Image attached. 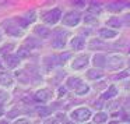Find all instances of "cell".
Segmentation results:
<instances>
[{
  "instance_id": "28",
  "label": "cell",
  "mask_w": 130,
  "mask_h": 124,
  "mask_svg": "<svg viewBox=\"0 0 130 124\" xmlns=\"http://www.w3.org/2000/svg\"><path fill=\"white\" fill-rule=\"evenodd\" d=\"M49 113H51V109H49V107H39V109H38V114H39L41 117H45Z\"/></svg>"
},
{
  "instance_id": "4",
  "label": "cell",
  "mask_w": 130,
  "mask_h": 124,
  "mask_svg": "<svg viewBox=\"0 0 130 124\" xmlns=\"http://www.w3.org/2000/svg\"><path fill=\"white\" fill-rule=\"evenodd\" d=\"M106 64L109 68H120L124 66V59L119 54H112V56H108L106 57Z\"/></svg>"
},
{
  "instance_id": "6",
  "label": "cell",
  "mask_w": 130,
  "mask_h": 124,
  "mask_svg": "<svg viewBox=\"0 0 130 124\" xmlns=\"http://www.w3.org/2000/svg\"><path fill=\"white\" fill-rule=\"evenodd\" d=\"M6 32L9 35H13V36H18L20 35V25H18L17 21H9L6 23Z\"/></svg>"
},
{
  "instance_id": "9",
  "label": "cell",
  "mask_w": 130,
  "mask_h": 124,
  "mask_svg": "<svg viewBox=\"0 0 130 124\" xmlns=\"http://www.w3.org/2000/svg\"><path fill=\"white\" fill-rule=\"evenodd\" d=\"M18 63H20V57L18 56H13L11 53L6 54V64H7V67L15 68L18 66Z\"/></svg>"
},
{
  "instance_id": "27",
  "label": "cell",
  "mask_w": 130,
  "mask_h": 124,
  "mask_svg": "<svg viewBox=\"0 0 130 124\" xmlns=\"http://www.w3.org/2000/svg\"><path fill=\"white\" fill-rule=\"evenodd\" d=\"M88 89H90V88H88V85L81 84V85H80V87L76 89V93H77V95H85V93L88 92Z\"/></svg>"
},
{
  "instance_id": "18",
  "label": "cell",
  "mask_w": 130,
  "mask_h": 124,
  "mask_svg": "<svg viewBox=\"0 0 130 124\" xmlns=\"http://www.w3.org/2000/svg\"><path fill=\"white\" fill-rule=\"evenodd\" d=\"M123 25V21L120 18H116V17H112L110 20H108V27H113V28H120Z\"/></svg>"
},
{
  "instance_id": "20",
  "label": "cell",
  "mask_w": 130,
  "mask_h": 124,
  "mask_svg": "<svg viewBox=\"0 0 130 124\" xmlns=\"http://www.w3.org/2000/svg\"><path fill=\"white\" fill-rule=\"evenodd\" d=\"M116 93H118L116 88L115 87H109V89L102 95V98H104V99H112V98H115V96H116Z\"/></svg>"
},
{
  "instance_id": "11",
  "label": "cell",
  "mask_w": 130,
  "mask_h": 124,
  "mask_svg": "<svg viewBox=\"0 0 130 124\" xmlns=\"http://www.w3.org/2000/svg\"><path fill=\"white\" fill-rule=\"evenodd\" d=\"M35 35H38L39 38H48L49 34H51V29H48L45 25H37L34 29Z\"/></svg>"
},
{
  "instance_id": "19",
  "label": "cell",
  "mask_w": 130,
  "mask_h": 124,
  "mask_svg": "<svg viewBox=\"0 0 130 124\" xmlns=\"http://www.w3.org/2000/svg\"><path fill=\"white\" fill-rule=\"evenodd\" d=\"M102 75H104V74L98 70H88L87 71V77L90 79H99V78H102Z\"/></svg>"
},
{
  "instance_id": "35",
  "label": "cell",
  "mask_w": 130,
  "mask_h": 124,
  "mask_svg": "<svg viewBox=\"0 0 130 124\" xmlns=\"http://www.w3.org/2000/svg\"><path fill=\"white\" fill-rule=\"evenodd\" d=\"M123 120H124V121H130V116H129V114H124V116H123Z\"/></svg>"
},
{
  "instance_id": "8",
  "label": "cell",
  "mask_w": 130,
  "mask_h": 124,
  "mask_svg": "<svg viewBox=\"0 0 130 124\" xmlns=\"http://www.w3.org/2000/svg\"><path fill=\"white\" fill-rule=\"evenodd\" d=\"M81 84H83V81L80 78H77V77H70V78H67V81H66V87H67L69 89H74V91H76Z\"/></svg>"
},
{
  "instance_id": "34",
  "label": "cell",
  "mask_w": 130,
  "mask_h": 124,
  "mask_svg": "<svg viewBox=\"0 0 130 124\" xmlns=\"http://www.w3.org/2000/svg\"><path fill=\"white\" fill-rule=\"evenodd\" d=\"M64 93H66V89H64V88H60V89H59V95L62 96V95H64Z\"/></svg>"
},
{
  "instance_id": "36",
  "label": "cell",
  "mask_w": 130,
  "mask_h": 124,
  "mask_svg": "<svg viewBox=\"0 0 130 124\" xmlns=\"http://www.w3.org/2000/svg\"><path fill=\"white\" fill-rule=\"evenodd\" d=\"M2 68H3V64H2V63H0V70H2Z\"/></svg>"
},
{
  "instance_id": "29",
  "label": "cell",
  "mask_w": 130,
  "mask_h": 124,
  "mask_svg": "<svg viewBox=\"0 0 130 124\" xmlns=\"http://www.w3.org/2000/svg\"><path fill=\"white\" fill-rule=\"evenodd\" d=\"M6 100H9V93L4 89H0V103H4Z\"/></svg>"
},
{
  "instance_id": "31",
  "label": "cell",
  "mask_w": 130,
  "mask_h": 124,
  "mask_svg": "<svg viewBox=\"0 0 130 124\" xmlns=\"http://www.w3.org/2000/svg\"><path fill=\"white\" fill-rule=\"evenodd\" d=\"M57 59H59V63H60V64H63V63H64L66 60H69V59H70V53H64V54H60V56L57 57Z\"/></svg>"
},
{
  "instance_id": "21",
  "label": "cell",
  "mask_w": 130,
  "mask_h": 124,
  "mask_svg": "<svg viewBox=\"0 0 130 124\" xmlns=\"http://www.w3.org/2000/svg\"><path fill=\"white\" fill-rule=\"evenodd\" d=\"M15 78L21 82H29V75L25 74L24 71H17V73H15Z\"/></svg>"
},
{
  "instance_id": "24",
  "label": "cell",
  "mask_w": 130,
  "mask_h": 124,
  "mask_svg": "<svg viewBox=\"0 0 130 124\" xmlns=\"http://www.w3.org/2000/svg\"><path fill=\"white\" fill-rule=\"evenodd\" d=\"M64 45H66V40L64 39H60V38H53V40H52V46L56 48V49L63 48Z\"/></svg>"
},
{
  "instance_id": "38",
  "label": "cell",
  "mask_w": 130,
  "mask_h": 124,
  "mask_svg": "<svg viewBox=\"0 0 130 124\" xmlns=\"http://www.w3.org/2000/svg\"><path fill=\"white\" fill-rule=\"evenodd\" d=\"M0 42H2V34H0Z\"/></svg>"
},
{
  "instance_id": "1",
  "label": "cell",
  "mask_w": 130,
  "mask_h": 124,
  "mask_svg": "<svg viewBox=\"0 0 130 124\" xmlns=\"http://www.w3.org/2000/svg\"><path fill=\"white\" fill-rule=\"evenodd\" d=\"M70 117L73 118L74 121H78V123H84L88 118L91 117V110L87 109V107H78V109L73 110L70 113Z\"/></svg>"
},
{
  "instance_id": "12",
  "label": "cell",
  "mask_w": 130,
  "mask_h": 124,
  "mask_svg": "<svg viewBox=\"0 0 130 124\" xmlns=\"http://www.w3.org/2000/svg\"><path fill=\"white\" fill-rule=\"evenodd\" d=\"M116 31H112V29H106V28H101L99 29V36L104 38V39H112V38L116 36Z\"/></svg>"
},
{
  "instance_id": "15",
  "label": "cell",
  "mask_w": 130,
  "mask_h": 124,
  "mask_svg": "<svg viewBox=\"0 0 130 124\" xmlns=\"http://www.w3.org/2000/svg\"><path fill=\"white\" fill-rule=\"evenodd\" d=\"M24 45H25L28 49H31V50H32V49H35V48H39L41 42H39V40H37V39H34V38H27Z\"/></svg>"
},
{
  "instance_id": "14",
  "label": "cell",
  "mask_w": 130,
  "mask_h": 124,
  "mask_svg": "<svg viewBox=\"0 0 130 124\" xmlns=\"http://www.w3.org/2000/svg\"><path fill=\"white\" fill-rule=\"evenodd\" d=\"M0 85L11 87L13 85V78L9 75V74H0Z\"/></svg>"
},
{
  "instance_id": "5",
  "label": "cell",
  "mask_w": 130,
  "mask_h": 124,
  "mask_svg": "<svg viewBox=\"0 0 130 124\" xmlns=\"http://www.w3.org/2000/svg\"><path fill=\"white\" fill-rule=\"evenodd\" d=\"M34 99L37 102H41V103H45V102H49L52 99V93L49 89H41L38 92H35Z\"/></svg>"
},
{
  "instance_id": "2",
  "label": "cell",
  "mask_w": 130,
  "mask_h": 124,
  "mask_svg": "<svg viewBox=\"0 0 130 124\" xmlns=\"http://www.w3.org/2000/svg\"><path fill=\"white\" fill-rule=\"evenodd\" d=\"M62 18V11H60L59 9H52L49 10V11H45L42 14V20L45 21L46 24H49V25H53V24H56L57 21Z\"/></svg>"
},
{
  "instance_id": "7",
  "label": "cell",
  "mask_w": 130,
  "mask_h": 124,
  "mask_svg": "<svg viewBox=\"0 0 130 124\" xmlns=\"http://www.w3.org/2000/svg\"><path fill=\"white\" fill-rule=\"evenodd\" d=\"M87 64H88V57L87 56H78L73 60L71 67H73L74 70H81V68H84Z\"/></svg>"
},
{
  "instance_id": "16",
  "label": "cell",
  "mask_w": 130,
  "mask_h": 124,
  "mask_svg": "<svg viewBox=\"0 0 130 124\" xmlns=\"http://www.w3.org/2000/svg\"><path fill=\"white\" fill-rule=\"evenodd\" d=\"M29 53H31V49H28L25 45H23L20 49H18L17 56L20 57V59H25V57H28V56H29Z\"/></svg>"
},
{
  "instance_id": "32",
  "label": "cell",
  "mask_w": 130,
  "mask_h": 124,
  "mask_svg": "<svg viewBox=\"0 0 130 124\" xmlns=\"http://www.w3.org/2000/svg\"><path fill=\"white\" fill-rule=\"evenodd\" d=\"M129 75V73L127 71H123V73L118 74V75H115V79H122V78H126V77Z\"/></svg>"
},
{
  "instance_id": "30",
  "label": "cell",
  "mask_w": 130,
  "mask_h": 124,
  "mask_svg": "<svg viewBox=\"0 0 130 124\" xmlns=\"http://www.w3.org/2000/svg\"><path fill=\"white\" fill-rule=\"evenodd\" d=\"M84 21L85 23H90V24H94V23H96V18H95V15H92V14H87L84 18Z\"/></svg>"
},
{
  "instance_id": "26",
  "label": "cell",
  "mask_w": 130,
  "mask_h": 124,
  "mask_svg": "<svg viewBox=\"0 0 130 124\" xmlns=\"http://www.w3.org/2000/svg\"><path fill=\"white\" fill-rule=\"evenodd\" d=\"M13 49H14V45H13V43H9V45H4L3 48L0 49V53H2V54H4V56H6V54H9L10 52L13 50Z\"/></svg>"
},
{
  "instance_id": "17",
  "label": "cell",
  "mask_w": 130,
  "mask_h": 124,
  "mask_svg": "<svg viewBox=\"0 0 130 124\" xmlns=\"http://www.w3.org/2000/svg\"><path fill=\"white\" fill-rule=\"evenodd\" d=\"M124 2H116V3H109L108 4V10H110V11H120L123 7L122 6H124Z\"/></svg>"
},
{
  "instance_id": "25",
  "label": "cell",
  "mask_w": 130,
  "mask_h": 124,
  "mask_svg": "<svg viewBox=\"0 0 130 124\" xmlns=\"http://www.w3.org/2000/svg\"><path fill=\"white\" fill-rule=\"evenodd\" d=\"M66 36H67V32H64L62 28L55 29V31H53V38H60V39H66Z\"/></svg>"
},
{
  "instance_id": "3",
  "label": "cell",
  "mask_w": 130,
  "mask_h": 124,
  "mask_svg": "<svg viewBox=\"0 0 130 124\" xmlns=\"http://www.w3.org/2000/svg\"><path fill=\"white\" fill-rule=\"evenodd\" d=\"M63 24L64 25H67V27H76L77 24L80 23V14L77 11H69V13H66L64 15H63Z\"/></svg>"
},
{
  "instance_id": "37",
  "label": "cell",
  "mask_w": 130,
  "mask_h": 124,
  "mask_svg": "<svg viewBox=\"0 0 130 124\" xmlns=\"http://www.w3.org/2000/svg\"><path fill=\"white\" fill-rule=\"evenodd\" d=\"M2 114H3V112H2V110H0V116H2Z\"/></svg>"
},
{
  "instance_id": "10",
  "label": "cell",
  "mask_w": 130,
  "mask_h": 124,
  "mask_svg": "<svg viewBox=\"0 0 130 124\" xmlns=\"http://www.w3.org/2000/svg\"><path fill=\"white\" fill-rule=\"evenodd\" d=\"M70 45H71V48H73L74 50H81V49L85 46V40L83 39L81 36H76V38L71 39Z\"/></svg>"
},
{
  "instance_id": "33",
  "label": "cell",
  "mask_w": 130,
  "mask_h": 124,
  "mask_svg": "<svg viewBox=\"0 0 130 124\" xmlns=\"http://www.w3.org/2000/svg\"><path fill=\"white\" fill-rule=\"evenodd\" d=\"M122 21H123L126 25H129L130 27V14H127V15H124L123 18H122Z\"/></svg>"
},
{
  "instance_id": "23",
  "label": "cell",
  "mask_w": 130,
  "mask_h": 124,
  "mask_svg": "<svg viewBox=\"0 0 130 124\" xmlns=\"http://www.w3.org/2000/svg\"><path fill=\"white\" fill-rule=\"evenodd\" d=\"M95 123H106L108 121V114L106 113H96L95 117H94Z\"/></svg>"
},
{
  "instance_id": "22",
  "label": "cell",
  "mask_w": 130,
  "mask_h": 124,
  "mask_svg": "<svg viewBox=\"0 0 130 124\" xmlns=\"http://www.w3.org/2000/svg\"><path fill=\"white\" fill-rule=\"evenodd\" d=\"M90 49H104L105 48V43H102L101 40H96V39H92L88 45Z\"/></svg>"
},
{
  "instance_id": "13",
  "label": "cell",
  "mask_w": 130,
  "mask_h": 124,
  "mask_svg": "<svg viewBox=\"0 0 130 124\" xmlns=\"http://www.w3.org/2000/svg\"><path fill=\"white\" fill-rule=\"evenodd\" d=\"M94 64H95V67H105L106 66V57L104 54H95L94 56Z\"/></svg>"
}]
</instances>
